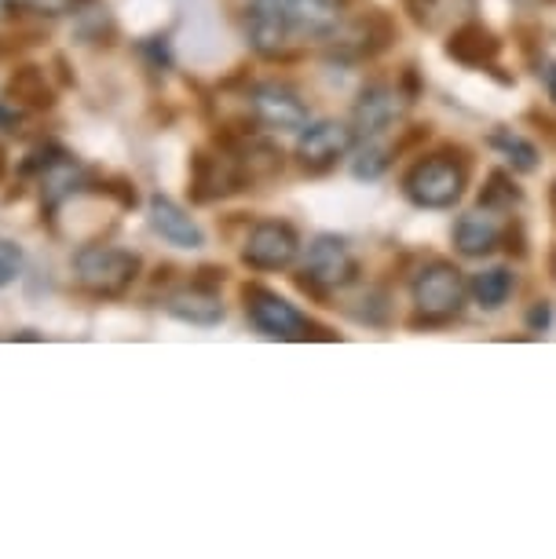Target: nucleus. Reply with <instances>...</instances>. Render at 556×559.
<instances>
[{
    "instance_id": "f257e3e1",
    "label": "nucleus",
    "mask_w": 556,
    "mask_h": 559,
    "mask_svg": "<svg viewBox=\"0 0 556 559\" xmlns=\"http://www.w3.org/2000/svg\"><path fill=\"white\" fill-rule=\"evenodd\" d=\"M140 271H143V260L118 246H85L73 252V274H78L81 289H88L92 297H103V300L125 297V293L135 286Z\"/></svg>"
},
{
    "instance_id": "f03ea898",
    "label": "nucleus",
    "mask_w": 556,
    "mask_h": 559,
    "mask_svg": "<svg viewBox=\"0 0 556 559\" xmlns=\"http://www.w3.org/2000/svg\"><path fill=\"white\" fill-rule=\"evenodd\" d=\"M469 187V165L450 154L422 157L403 179V191L417 209H454Z\"/></svg>"
},
{
    "instance_id": "7ed1b4c3",
    "label": "nucleus",
    "mask_w": 556,
    "mask_h": 559,
    "mask_svg": "<svg viewBox=\"0 0 556 559\" xmlns=\"http://www.w3.org/2000/svg\"><path fill=\"white\" fill-rule=\"evenodd\" d=\"M411 293H414L417 322L439 325V322L458 319L461 308H465L469 286H465L461 271L450 260H433V263H425V267L417 271Z\"/></svg>"
},
{
    "instance_id": "20e7f679",
    "label": "nucleus",
    "mask_w": 556,
    "mask_h": 559,
    "mask_svg": "<svg viewBox=\"0 0 556 559\" xmlns=\"http://www.w3.org/2000/svg\"><path fill=\"white\" fill-rule=\"evenodd\" d=\"M304 286L319 289V293H338L344 286H352L359 263H355L352 249L344 246V238L338 235H319L311 238L308 252H304Z\"/></svg>"
},
{
    "instance_id": "39448f33",
    "label": "nucleus",
    "mask_w": 556,
    "mask_h": 559,
    "mask_svg": "<svg viewBox=\"0 0 556 559\" xmlns=\"http://www.w3.org/2000/svg\"><path fill=\"white\" fill-rule=\"evenodd\" d=\"M242 300L249 322L264 336H271V341H304V336H311L308 333L311 322L286 297H279V293H271L264 286H246Z\"/></svg>"
},
{
    "instance_id": "423d86ee",
    "label": "nucleus",
    "mask_w": 556,
    "mask_h": 559,
    "mask_svg": "<svg viewBox=\"0 0 556 559\" xmlns=\"http://www.w3.org/2000/svg\"><path fill=\"white\" fill-rule=\"evenodd\" d=\"M411 96H403L392 84H366L352 107V132L355 140H381V135L392 129V124L403 121L406 107H411Z\"/></svg>"
},
{
    "instance_id": "0eeeda50",
    "label": "nucleus",
    "mask_w": 556,
    "mask_h": 559,
    "mask_svg": "<svg viewBox=\"0 0 556 559\" xmlns=\"http://www.w3.org/2000/svg\"><path fill=\"white\" fill-rule=\"evenodd\" d=\"M297 257H300V235L289 224H282V219H260L242 246L246 267L253 271H286L293 267Z\"/></svg>"
},
{
    "instance_id": "6e6552de",
    "label": "nucleus",
    "mask_w": 556,
    "mask_h": 559,
    "mask_svg": "<svg viewBox=\"0 0 556 559\" xmlns=\"http://www.w3.org/2000/svg\"><path fill=\"white\" fill-rule=\"evenodd\" d=\"M355 146V132L352 124L344 121H319V124H308L297 140V162L304 173L311 176H322L330 173L333 165L344 162Z\"/></svg>"
},
{
    "instance_id": "1a4fd4ad",
    "label": "nucleus",
    "mask_w": 556,
    "mask_h": 559,
    "mask_svg": "<svg viewBox=\"0 0 556 559\" xmlns=\"http://www.w3.org/2000/svg\"><path fill=\"white\" fill-rule=\"evenodd\" d=\"M249 110H253V118L271 132H304L311 124L308 103L293 88L275 81L257 84V88L249 92Z\"/></svg>"
},
{
    "instance_id": "9d476101",
    "label": "nucleus",
    "mask_w": 556,
    "mask_h": 559,
    "mask_svg": "<svg viewBox=\"0 0 556 559\" xmlns=\"http://www.w3.org/2000/svg\"><path fill=\"white\" fill-rule=\"evenodd\" d=\"M289 19L282 0H249L246 8V37L257 56H279L289 45Z\"/></svg>"
},
{
    "instance_id": "9b49d317",
    "label": "nucleus",
    "mask_w": 556,
    "mask_h": 559,
    "mask_svg": "<svg viewBox=\"0 0 556 559\" xmlns=\"http://www.w3.org/2000/svg\"><path fill=\"white\" fill-rule=\"evenodd\" d=\"M146 219H151L154 235L162 241H169V246H176V249H202L205 246L202 227H198L194 216L187 213L184 205H176L173 198L154 194L151 205H146Z\"/></svg>"
},
{
    "instance_id": "f8f14e48",
    "label": "nucleus",
    "mask_w": 556,
    "mask_h": 559,
    "mask_svg": "<svg viewBox=\"0 0 556 559\" xmlns=\"http://www.w3.org/2000/svg\"><path fill=\"white\" fill-rule=\"evenodd\" d=\"M395 40V26L392 19L385 12H366L363 19H355V23L341 34V51L352 59H374L381 56V51Z\"/></svg>"
},
{
    "instance_id": "ddd939ff",
    "label": "nucleus",
    "mask_w": 556,
    "mask_h": 559,
    "mask_svg": "<svg viewBox=\"0 0 556 559\" xmlns=\"http://www.w3.org/2000/svg\"><path fill=\"white\" fill-rule=\"evenodd\" d=\"M246 176L238 173V165L220 162L213 154H194L191 162V187H194V202H213V198H224L230 191H242Z\"/></svg>"
},
{
    "instance_id": "4468645a",
    "label": "nucleus",
    "mask_w": 556,
    "mask_h": 559,
    "mask_svg": "<svg viewBox=\"0 0 556 559\" xmlns=\"http://www.w3.org/2000/svg\"><path fill=\"white\" fill-rule=\"evenodd\" d=\"M447 56L450 59H458L461 67H472V70H484L490 67L498 56H501V40L490 34L487 26H480V23H461L454 34H450L447 40Z\"/></svg>"
},
{
    "instance_id": "2eb2a0df",
    "label": "nucleus",
    "mask_w": 556,
    "mask_h": 559,
    "mask_svg": "<svg viewBox=\"0 0 556 559\" xmlns=\"http://www.w3.org/2000/svg\"><path fill=\"white\" fill-rule=\"evenodd\" d=\"M501 241V224L490 216V209H472V213H461L454 224V249L461 257L480 260L487 252H495Z\"/></svg>"
},
{
    "instance_id": "dca6fc26",
    "label": "nucleus",
    "mask_w": 556,
    "mask_h": 559,
    "mask_svg": "<svg viewBox=\"0 0 556 559\" xmlns=\"http://www.w3.org/2000/svg\"><path fill=\"white\" fill-rule=\"evenodd\" d=\"M165 311L173 314V319H180L187 325H220L224 322V304H220V293H213L209 286H184L169 293V300H165Z\"/></svg>"
},
{
    "instance_id": "f3484780",
    "label": "nucleus",
    "mask_w": 556,
    "mask_h": 559,
    "mask_svg": "<svg viewBox=\"0 0 556 559\" xmlns=\"http://www.w3.org/2000/svg\"><path fill=\"white\" fill-rule=\"evenodd\" d=\"M289 29L300 37H330L341 29V4L333 0H282Z\"/></svg>"
},
{
    "instance_id": "a211bd4d",
    "label": "nucleus",
    "mask_w": 556,
    "mask_h": 559,
    "mask_svg": "<svg viewBox=\"0 0 556 559\" xmlns=\"http://www.w3.org/2000/svg\"><path fill=\"white\" fill-rule=\"evenodd\" d=\"M4 96L19 103V107H29V110H48L56 103V88H51L48 73L40 67H19L12 78H8V88Z\"/></svg>"
},
{
    "instance_id": "6ab92c4d",
    "label": "nucleus",
    "mask_w": 556,
    "mask_h": 559,
    "mask_svg": "<svg viewBox=\"0 0 556 559\" xmlns=\"http://www.w3.org/2000/svg\"><path fill=\"white\" fill-rule=\"evenodd\" d=\"M512 271L509 267H484L469 278V297L480 304L484 311H498L501 304L512 297Z\"/></svg>"
},
{
    "instance_id": "aec40b11",
    "label": "nucleus",
    "mask_w": 556,
    "mask_h": 559,
    "mask_svg": "<svg viewBox=\"0 0 556 559\" xmlns=\"http://www.w3.org/2000/svg\"><path fill=\"white\" fill-rule=\"evenodd\" d=\"M495 151L506 157V162L517 168V173H534L539 168V146L523 140L520 132H512V129H495L490 132V140H487Z\"/></svg>"
},
{
    "instance_id": "412c9836",
    "label": "nucleus",
    "mask_w": 556,
    "mask_h": 559,
    "mask_svg": "<svg viewBox=\"0 0 556 559\" xmlns=\"http://www.w3.org/2000/svg\"><path fill=\"white\" fill-rule=\"evenodd\" d=\"M414 19L422 26H439L443 19H469L476 12V0H411Z\"/></svg>"
},
{
    "instance_id": "4be33fe9",
    "label": "nucleus",
    "mask_w": 556,
    "mask_h": 559,
    "mask_svg": "<svg viewBox=\"0 0 556 559\" xmlns=\"http://www.w3.org/2000/svg\"><path fill=\"white\" fill-rule=\"evenodd\" d=\"M520 187L512 183L509 173H490L487 187L480 191V209H490V213H509V209L520 205Z\"/></svg>"
},
{
    "instance_id": "5701e85b",
    "label": "nucleus",
    "mask_w": 556,
    "mask_h": 559,
    "mask_svg": "<svg viewBox=\"0 0 556 559\" xmlns=\"http://www.w3.org/2000/svg\"><path fill=\"white\" fill-rule=\"evenodd\" d=\"M388 165H392V154H388L377 140H363L359 154H355V162H352V173H355V179L374 183V179H381L388 173Z\"/></svg>"
},
{
    "instance_id": "b1692460",
    "label": "nucleus",
    "mask_w": 556,
    "mask_h": 559,
    "mask_svg": "<svg viewBox=\"0 0 556 559\" xmlns=\"http://www.w3.org/2000/svg\"><path fill=\"white\" fill-rule=\"evenodd\" d=\"M19 267H23V252H19L15 241L0 238V289L19 278Z\"/></svg>"
},
{
    "instance_id": "393cba45",
    "label": "nucleus",
    "mask_w": 556,
    "mask_h": 559,
    "mask_svg": "<svg viewBox=\"0 0 556 559\" xmlns=\"http://www.w3.org/2000/svg\"><path fill=\"white\" fill-rule=\"evenodd\" d=\"M19 124H23V114L15 110L12 99H0V129L4 132H19Z\"/></svg>"
},
{
    "instance_id": "a878e982",
    "label": "nucleus",
    "mask_w": 556,
    "mask_h": 559,
    "mask_svg": "<svg viewBox=\"0 0 556 559\" xmlns=\"http://www.w3.org/2000/svg\"><path fill=\"white\" fill-rule=\"evenodd\" d=\"M549 319H553V308H549V304H534V311H531V330H545V325H549Z\"/></svg>"
},
{
    "instance_id": "bb28decb",
    "label": "nucleus",
    "mask_w": 556,
    "mask_h": 559,
    "mask_svg": "<svg viewBox=\"0 0 556 559\" xmlns=\"http://www.w3.org/2000/svg\"><path fill=\"white\" fill-rule=\"evenodd\" d=\"M542 81H545V92H549L556 103V62H549V67L542 70Z\"/></svg>"
},
{
    "instance_id": "cd10ccee",
    "label": "nucleus",
    "mask_w": 556,
    "mask_h": 559,
    "mask_svg": "<svg viewBox=\"0 0 556 559\" xmlns=\"http://www.w3.org/2000/svg\"><path fill=\"white\" fill-rule=\"evenodd\" d=\"M8 15H12V0H0V23H4Z\"/></svg>"
},
{
    "instance_id": "c85d7f7f",
    "label": "nucleus",
    "mask_w": 556,
    "mask_h": 559,
    "mask_svg": "<svg viewBox=\"0 0 556 559\" xmlns=\"http://www.w3.org/2000/svg\"><path fill=\"white\" fill-rule=\"evenodd\" d=\"M8 176V154H4V146H0V179Z\"/></svg>"
},
{
    "instance_id": "c756f323",
    "label": "nucleus",
    "mask_w": 556,
    "mask_h": 559,
    "mask_svg": "<svg viewBox=\"0 0 556 559\" xmlns=\"http://www.w3.org/2000/svg\"><path fill=\"white\" fill-rule=\"evenodd\" d=\"M553 209H556V187H553Z\"/></svg>"
},
{
    "instance_id": "7c9ffc66",
    "label": "nucleus",
    "mask_w": 556,
    "mask_h": 559,
    "mask_svg": "<svg viewBox=\"0 0 556 559\" xmlns=\"http://www.w3.org/2000/svg\"><path fill=\"white\" fill-rule=\"evenodd\" d=\"M333 4H344V0H333Z\"/></svg>"
}]
</instances>
